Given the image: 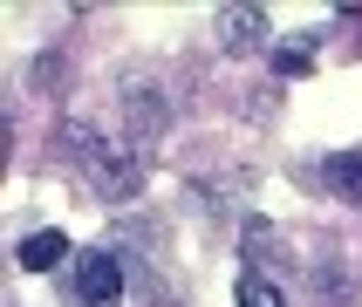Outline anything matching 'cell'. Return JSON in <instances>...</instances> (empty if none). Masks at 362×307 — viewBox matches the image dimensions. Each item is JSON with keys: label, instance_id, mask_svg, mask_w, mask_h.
Masks as SVG:
<instances>
[{"label": "cell", "instance_id": "cell-1", "mask_svg": "<svg viewBox=\"0 0 362 307\" xmlns=\"http://www.w3.org/2000/svg\"><path fill=\"white\" fill-rule=\"evenodd\" d=\"M76 301L82 307H117L123 301V266L110 253H82L76 260Z\"/></svg>", "mask_w": 362, "mask_h": 307}, {"label": "cell", "instance_id": "cell-2", "mask_svg": "<svg viewBox=\"0 0 362 307\" xmlns=\"http://www.w3.org/2000/svg\"><path fill=\"white\" fill-rule=\"evenodd\" d=\"M89 171H96V191H103V198H130V191H137V164L123 157V150H96Z\"/></svg>", "mask_w": 362, "mask_h": 307}, {"label": "cell", "instance_id": "cell-3", "mask_svg": "<svg viewBox=\"0 0 362 307\" xmlns=\"http://www.w3.org/2000/svg\"><path fill=\"white\" fill-rule=\"evenodd\" d=\"M322 178H328V191H335V198L362 205V150H335V157L322 164Z\"/></svg>", "mask_w": 362, "mask_h": 307}, {"label": "cell", "instance_id": "cell-4", "mask_svg": "<svg viewBox=\"0 0 362 307\" xmlns=\"http://www.w3.org/2000/svg\"><path fill=\"white\" fill-rule=\"evenodd\" d=\"M62 253H69V239H62V232H28V239H21V266H28V273L55 266Z\"/></svg>", "mask_w": 362, "mask_h": 307}, {"label": "cell", "instance_id": "cell-5", "mask_svg": "<svg viewBox=\"0 0 362 307\" xmlns=\"http://www.w3.org/2000/svg\"><path fill=\"white\" fill-rule=\"evenodd\" d=\"M233 294H240V307H287L281 287L267 280V273H240V287H233Z\"/></svg>", "mask_w": 362, "mask_h": 307}, {"label": "cell", "instance_id": "cell-6", "mask_svg": "<svg viewBox=\"0 0 362 307\" xmlns=\"http://www.w3.org/2000/svg\"><path fill=\"white\" fill-rule=\"evenodd\" d=\"M253 35H260V7H233V14H226V41L240 48V41H253Z\"/></svg>", "mask_w": 362, "mask_h": 307}, {"label": "cell", "instance_id": "cell-7", "mask_svg": "<svg viewBox=\"0 0 362 307\" xmlns=\"http://www.w3.org/2000/svg\"><path fill=\"white\" fill-rule=\"evenodd\" d=\"M274 68H281V76H308V55H301V48H281V55H274Z\"/></svg>", "mask_w": 362, "mask_h": 307}]
</instances>
